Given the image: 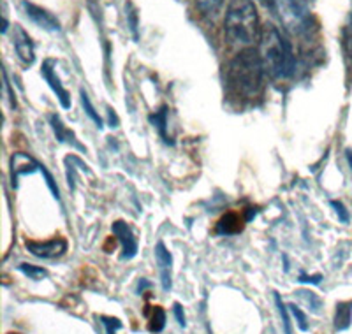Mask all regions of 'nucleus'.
<instances>
[{"mask_svg": "<svg viewBox=\"0 0 352 334\" xmlns=\"http://www.w3.org/2000/svg\"><path fill=\"white\" fill-rule=\"evenodd\" d=\"M264 69L257 49L245 48L226 65V87L238 99L252 100L263 90Z\"/></svg>", "mask_w": 352, "mask_h": 334, "instance_id": "obj_1", "label": "nucleus"}, {"mask_svg": "<svg viewBox=\"0 0 352 334\" xmlns=\"http://www.w3.org/2000/svg\"><path fill=\"white\" fill-rule=\"evenodd\" d=\"M257 52L263 62L264 74H268L272 80L282 81L294 74L296 58H294L291 44L275 25H264L261 30Z\"/></svg>", "mask_w": 352, "mask_h": 334, "instance_id": "obj_2", "label": "nucleus"}, {"mask_svg": "<svg viewBox=\"0 0 352 334\" xmlns=\"http://www.w3.org/2000/svg\"><path fill=\"white\" fill-rule=\"evenodd\" d=\"M261 23L254 0H229L224 16V34L234 46H250L261 36Z\"/></svg>", "mask_w": 352, "mask_h": 334, "instance_id": "obj_3", "label": "nucleus"}, {"mask_svg": "<svg viewBox=\"0 0 352 334\" xmlns=\"http://www.w3.org/2000/svg\"><path fill=\"white\" fill-rule=\"evenodd\" d=\"M273 9L282 21V27L292 36H301L310 28V11L301 0H273Z\"/></svg>", "mask_w": 352, "mask_h": 334, "instance_id": "obj_4", "label": "nucleus"}, {"mask_svg": "<svg viewBox=\"0 0 352 334\" xmlns=\"http://www.w3.org/2000/svg\"><path fill=\"white\" fill-rule=\"evenodd\" d=\"M25 247L34 257L39 259H55L60 257L67 252V241L64 238H53L48 241H34V239H27Z\"/></svg>", "mask_w": 352, "mask_h": 334, "instance_id": "obj_5", "label": "nucleus"}, {"mask_svg": "<svg viewBox=\"0 0 352 334\" xmlns=\"http://www.w3.org/2000/svg\"><path fill=\"white\" fill-rule=\"evenodd\" d=\"M12 46L16 49L18 58L23 62L25 65H32L36 60V49H34V43L30 39L25 28L21 25H14L12 27Z\"/></svg>", "mask_w": 352, "mask_h": 334, "instance_id": "obj_6", "label": "nucleus"}, {"mask_svg": "<svg viewBox=\"0 0 352 334\" xmlns=\"http://www.w3.org/2000/svg\"><path fill=\"white\" fill-rule=\"evenodd\" d=\"M21 5H23L27 18H30L37 27L44 28V30H48V32H58V30H60V23H58V20L53 16L52 12L39 8V5L32 4V2H27V0H25Z\"/></svg>", "mask_w": 352, "mask_h": 334, "instance_id": "obj_7", "label": "nucleus"}, {"mask_svg": "<svg viewBox=\"0 0 352 334\" xmlns=\"http://www.w3.org/2000/svg\"><path fill=\"white\" fill-rule=\"evenodd\" d=\"M113 234L118 241L122 243V259H132V257H136L138 254V239L134 238V232H132L131 227L127 225L125 222L118 220V222L113 223Z\"/></svg>", "mask_w": 352, "mask_h": 334, "instance_id": "obj_8", "label": "nucleus"}, {"mask_svg": "<svg viewBox=\"0 0 352 334\" xmlns=\"http://www.w3.org/2000/svg\"><path fill=\"white\" fill-rule=\"evenodd\" d=\"M37 169H41V164H37L32 157L27 153H14L11 157V185L12 188L18 187V179L23 175H32Z\"/></svg>", "mask_w": 352, "mask_h": 334, "instance_id": "obj_9", "label": "nucleus"}, {"mask_svg": "<svg viewBox=\"0 0 352 334\" xmlns=\"http://www.w3.org/2000/svg\"><path fill=\"white\" fill-rule=\"evenodd\" d=\"M155 260L157 266H159L160 273V283H162V289L166 292L171 289V267H173V257L169 254V250L166 248V245L162 241L157 243L155 247Z\"/></svg>", "mask_w": 352, "mask_h": 334, "instance_id": "obj_10", "label": "nucleus"}, {"mask_svg": "<svg viewBox=\"0 0 352 334\" xmlns=\"http://www.w3.org/2000/svg\"><path fill=\"white\" fill-rule=\"evenodd\" d=\"M41 74H43V78L46 80V83L50 85V88H52L53 93L56 96V99H58V102H60L62 108L64 109L71 108V96H69L67 90L62 87L60 80H58V76H56L55 71L52 69V62H50V60L43 65V71H41Z\"/></svg>", "mask_w": 352, "mask_h": 334, "instance_id": "obj_11", "label": "nucleus"}, {"mask_svg": "<svg viewBox=\"0 0 352 334\" xmlns=\"http://www.w3.org/2000/svg\"><path fill=\"white\" fill-rule=\"evenodd\" d=\"M248 219H241L238 213H228L226 216L220 219V222L217 223V232L219 234H238V232L243 231V225Z\"/></svg>", "mask_w": 352, "mask_h": 334, "instance_id": "obj_12", "label": "nucleus"}, {"mask_svg": "<svg viewBox=\"0 0 352 334\" xmlns=\"http://www.w3.org/2000/svg\"><path fill=\"white\" fill-rule=\"evenodd\" d=\"M50 122H52V127H53V131H55L56 140L60 141V143H69V144H72L74 148H78V150H85V148L78 143L76 135L72 134V132L65 127L64 122L60 120V116L52 115L50 116Z\"/></svg>", "mask_w": 352, "mask_h": 334, "instance_id": "obj_13", "label": "nucleus"}, {"mask_svg": "<svg viewBox=\"0 0 352 334\" xmlns=\"http://www.w3.org/2000/svg\"><path fill=\"white\" fill-rule=\"evenodd\" d=\"M352 308L345 302H340L338 307H336V313H335V327L338 331H345L349 326H351L352 320Z\"/></svg>", "mask_w": 352, "mask_h": 334, "instance_id": "obj_14", "label": "nucleus"}, {"mask_svg": "<svg viewBox=\"0 0 352 334\" xmlns=\"http://www.w3.org/2000/svg\"><path fill=\"white\" fill-rule=\"evenodd\" d=\"M150 122H152L153 127L159 131L160 137H162L166 143H169V137L168 134H166V127H168V108L164 106V108L160 109V111H157L155 115L150 116Z\"/></svg>", "mask_w": 352, "mask_h": 334, "instance_id": "obj_15", "label": "nucleus"}, {"mask_svg": "<svg viewBox=\"0 0 352 334\" xmlns=\"http://www.w3.org/2000/svg\"><path fill=\"white\" fill-rule=\"evenodd\" d=\"M166 327V311L160 307H153L152 313H150V324L148 329L152 333H160Z\"/></svg>", "mask_w": 352, "mask_h": 334, "instance_id": "obj_16", "label": "nucleus"}, {"mask_svg": "<svg viewBox=\"0 0 352 334\" xmlns=\"http://www.w3.org/2000/svg\"><path fill=\"white\" fill-rule=\"evenodd\" d=\"M18 269H20L25 276L34 280V282H41V280L48 276V271L41 266H34V264H20Z\"/></svg>", "mask_w": 352, "mask_h": 334, "instance_id": "obj_17", "label": "nucleus"}, {"mask_svg": "<svg viewBox=\"0 0 352 334\" xmlns=\"http://www.w3.org/2000/svg\"><path fill=\"white\" fill-rule=\"evenodd\" d=\"M81 104H83L85 113L90 116V120H92L94 124H96L99 129L104 127V122H102V118L99 116V113L96 111V108L92 106V102H90V99H88V96H87V92H85V90H81Z\"/></svg>", "mask_w": 352, "mask_h": 334, "instance_id": "obj_18", "label": "nucleus"}, {"mask_svg": "<svg viewBox=\"0 0 352 334\" xmlns=\"http://www.w3.org/2000/svg\"><path fill=\"white\" fill-rule=\"evenodd\" d=\"M194 2L203 14H215L224 4V0H194Z\"/></svg>", "mask_w": 352, "mask_h": 334, "instance_id": "obj_19", "label": "nucleus"}, {"mask_svg": "<svg viewBox=\"0 0 352 334\" xmlns=\"http://www.w3.org/2000/svg\"><path fill=\"white\" fill-rule=\"evenodd\" d=\"M275 302H276V308H278V313H280L282 317V324H284L285 334H292L291 320H289V315H287V307H285L284 301H282L280 294H276V292H275Z\"/></svg>", "mask_w": 352, "mask_h": 334, "instance_id": "obj_20", "label": "nucleus"}, {"mask_svg": "<svg viewBox=\"0 0 352 334\" xmlns=\"http://www.w3.org/2000/svg\"><path fill=\"white\" fill-rule=\"evenodd\" d=\"M296 296H298V298H300V299H303V301L307 302L308 307L312 308L314 311H319L320 304H322V301H320L319 296L314 294V292H310V291H298Z\"/></svg>", "mask_w": 352, "mask_h": 334, "instance_id": "obj_21", "label": "nucleus"}, {"mask_svg": "<svg viewBox=\"0 0 352 334\" xmlns=\"http://www.w3.org/2000/svg\"><path fill=\"white\" fill-rule=\"evenodd\" d=\"M289 310H291V313L294 315V318H296V324H298V327H300V331L307 333L308 318H307V315L303 313V310H301V308H298L296 304H289Z\"/></svg>", "mask_w": 352, "mask_h": 334, "instance_id": "obj_22", "label": "nucleus"}, {"mask_svg": "<svg viewBox=\"0 0 352 334\" xmlns=\"http://www.w3.org/2000/svg\"><path fill=\"white\" fill-rule=\"evenodd\" d=\"M100 320H102V324H104L108 334H116V333H118V329H122V322L118 320V318L100 317Z\"/></svg>", "mask_w": 352, "mask_h": 334, "instance_id": "obj_23", "label": "nucleus"}, {"mask_svg": "<svg viewBox=\"0 0 352 334\" xmlns=\"http://www.w3.org/2000/svg\"><path fill=\"white\" fill-rule=\"evenodd\" d=\"M41 172H43V176H44V178H46V185H48L50 190H52L53 197H55L56 201H60V192H58V187H56V183H55V179H53V176L50 175V172L46 171L44 167H41Z\"/></svg>", "mask_w": 352, "mask_h": 334, "instance_id": "obj_24", "label": "nucleus"}, {"mask_svg": "<svg viewBox=\"0 0 352 334\" xmlns=\"http://www.w3.org/2000/svg\"><path fill=\"white\" fill-rule=\"evenodd\" d=\"M331 206L335 208L336 215H338V220H340L342 223H349V220H351V216H349V211L345 210L344 204H342L340 201H331Z\"/></svg>", "mask_w": 352, "mask_h": 334, "instance_id": "obj_25", "label": "nucleus"}, {"mask_svg": "<svg viewBox=\"0 0 352 334\" xmlns=\"http://www.w3.org/2000/svg\"><path fill=\"white\" fill-rule=\"evenodd\" d=\"M345 49H347V55L352 58V14L351 20H349L347 27H345Z\"/></svg>", "mask_w": 352, "mask_h": 334, "instance_id": "obj_26", "label": "nucleus"}, {"mask_svg": "<svg viewBox=\"0 0 352 334\" xmlns=\"http://www.w3.org/2000/svg\"><path fill=\"white\" fill-rule=\"evenodd\" d=\"M2 74H4V90L6 93H8L9 104H11V108H16V100H14V93L11 92V85H9L8 81V74H6V71H2Z\"/></svg>", "mask_w": 352, "mask_h": 334, "instance_id": "obj_27", "label": "nucleus"}, {"mask_svg": "<svg viewBox=\"0 0 352 334\" xmlns=\"http://www.w3.org/2000/svg\"><path fill=\"white\" fill-rule=\"evenodd\" d=\"M173 311H175V317H176V320H178V324H180V327L187 326V322H185L184 308H182L180 302H175V308H173Z\"/></svg>", "mask_w": 352, "mask_h": 334, "instance_id": "obj_28", "label": "nucleus"}, {"mask_svg": "<svg viewBox=\"0 0 352 334\" xmlns=\"http://www.w3.org/2000/svg\"><path fill=\"white\" fill-rule=\"evenodd\" d=\"M320 280H322V276H320V275H316V276H307V275H305V273H301V276H300V282L320 283Z\"/></svg>", "mask_w": 352, "mask_h": 334, "instance_id": "obj_29", "label": "nucleus"}, {"mask_svg": "<svg viewBox=\"0 0 352 334\" xmlns=\"http://www.w3.org/2000/svg\"><path fill=\"white\" fill-rule=\"evenodd\" d=\"M108 115H109V124H111V127H118V118H116V115L113 113L111 108H108Z\"/></svg>", "mask_w": 352, "mask_h": 334, "instance_id": "obj_30", "label": "nucleus"}, {"mask_svg": "<svg viewBox=\"0 0 352 334\" xmlns=\"http://www.w3.org/2000/svg\"><path fill=\"white\" fill-rule=\"evenodd\" d=\"M347 160H349V166L352 169V151H347Z\"/></svg>", "mask_w": 352, "mask_h": 334, "instance_id": "obj_31", "label": "nucleus"}, {"mask_svg": "<svg viewBox=\"0 0 352 334\" xmlns=\"http://www.w3.org/2000/svg\"><path fill=\"white\" fill-rule=\"evenodd\" d=\"M264 334H276V333H275V329H273V327H268V329L264 331Z\"/></svg>", "mask_w": 352, "mask_h": 334, "instance_id": "obj_32", "label": "nucleus"}]
</instances>
